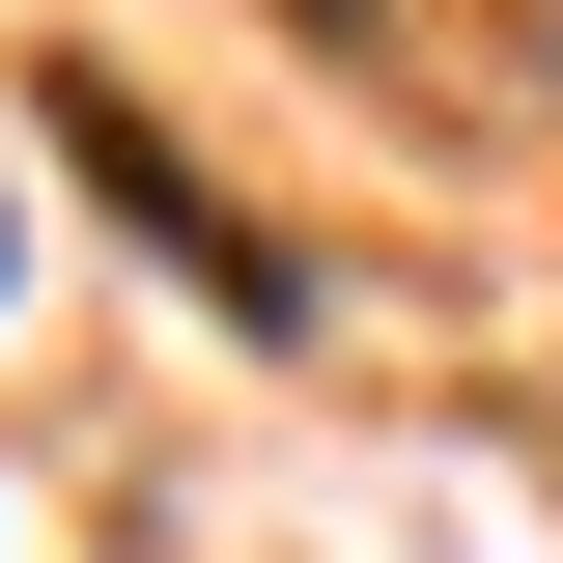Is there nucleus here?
<instances>
[{
  "label": "nucleus",
  "mask_w": 563,
  "mask_h": 563,
  "mask_svg": "<svg viewBox=\"0 0 563 563\" xmlns=\"http://www.w3.org/2000/svg\"><path fill=\"white\" fill-rule=\"evenodd\" d=\"M57 141H85V169H113V198H141V225H169V254H198V282H225V310H254V339H282V310H310V282H282V254H254V225H225V198H198V169H169V141H141V113H113V85H57Z\"/></svg>",
  "instance_id": "f257e3e1"
}]
</instances>
